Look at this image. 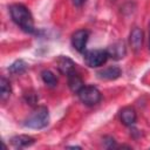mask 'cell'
I'll return each instance as SVG.
<instances>
[{
	"mask_svg": "<svg viewBox=\"0 0 150 150\" xmlns=\"http://www.w3.org/2000/svg\"><path fill=\"white\" fill-rule=\"evenodd\" d=\"M150 28V27H149ZM149 46H150V29H149Z\"/></svg>",
	"mask_w": 150,
	"mask_h": 150,
	"instance_id": "17",
	"label": "cell"
},
{
	"mask_svg": "<svg viewBox=\"0 0 150 150\" xmlns=\"http://www.w3.org/2000/svg\"><path fill=\"white\" fill-rule=\"evenodd\" d=\"M130 45L135 52H138L143 45V32L139 28H134L130 33Z\"/></svg>",
	"mask_w": 150,
	"mask_h": 150,
	"instance_id": "8",
	"label": "cell"
},
{
	"mask_svg": "<svg viewBox=\"0 0 150 150\" xmlns=\"http://www.w3.org/2000/svg\"><path fill=\"white\" fill-rule=\"evenodd\" d=\"M111 1H115V0H111Z\"/></svg>",
	"mask_w": 150,
	"mask_h": 150,
	"instance_id": "18",
	"label": "cell"
},
{
	"mask_svg": "<svg viewBox=\"0 0 150 150\" xmlns=\"http://www.w3.org/2000/svg\"><path fill=\"white\" fill-rule=\"evenodd\" d=\"M41 77H42V81L48 87H55L57 84V79L54 75V73L50 71V70H43L41 73Z\"/></svg>",
	"mask_w": 150,
	"mask_h": 150,
	"instance_id": "14",
	"label": "cell"
},
{
	"mask_svg": "<svg viewBox=\"0 0 150 150\" xmlns=\"http://www.w3.org/2000/svg\"><path fill=\"white\" fill-rule=\"evenodd\" d=\"M88 38H89V32H88V30H86V29H79V30H76V32L71 35V43H73V47H74L77 52L83 53L84 49H86V45H87Z\"/></svg>",
	"mask_w": 150,
	"mask_h": 150,
	"instance_id": "5",
	"label": "cell"
},
{
	"mask_svg": "<svg viewBox=\"0 0 150 150\" xmlns=\"http://www.w3.org/2000/svg\"><path fill=\"white\" fill-rule=\"evenodd\" d=\"M57 67H59V70L64 74V75H69L71 71L75 70V64L74 62L69 59V57H66V56H61L57 61Z\"/></svg>",
	"mask_w": 150,
	"mask_h": 150,
	"instance_id": "11",
	"label": "cell"
},
{
	"mask_svg": "<svg viewBox=\"0 0 150 150\" xmlns=\"http://www.w3.org/2000/svg\"><path fill=\"white\" fill-rule=\"evenodd\" d=\"M71 1H73V4H74L75 6L80 7V6H82V5L84 4V1H86V0H71Z\"/></svg>",
	"mask_w": 150,
	"mask_h": 150,
	"instance_id": "16",
	"label": "cell"
},
{
	"mask_svg": "<svg viewBox=\"0 0 150 150\" xmlns=\"http://www.w3.org/2000/svg\"><path fill=\"white\" fill-rule=\"evenodd\" d=\"M9 12H11V16H12L13 21L18 26H20L25 32H27V33L35 32L33 16L26 6H23L21 4H14L9 7Z\"/></svg>",
	"mask_w": 150,
	"mask_h": 150,
	"instance_id": "1",
	"label": "cell"
},
{
	"mask_svg": "<svg viewBox=\"0 0 150 150\" xmlns=\"http://www.w3.org/2000/svg\"><path fill=\"white\" fill-rule=\"evenodd\" d=\"M67 76H68V86H69L70 90L77 94V93L84 87L81 76H80L77 73H75V70L71 71V73H70L69 75H67Z\"/></svg>",
	"mask_w": 150,
	"mask_h": 150,
	"instance_id": "10",
	"label": "cell"
},
{
	"mask_svg": "<svg viewBox=\"0 0 150 150\" xmlns=\"http://www.w3.org/2000/svg\"><path fill=\"white\" fill-rule=\"evenodd\" d=\"M84 62L87 63V66L91 67V68H96V67H101L102 64L105 63V61L108 60L109 55L107 50L103 49H91V50H87L84 52Z\"/></svg>",
	"mask_w": 150,
	"mask_h": 150,
	"instance_id": "3",
	"label": "cell"
},
{
	"mask_svg": "<svg viewBox=\"0 0 150 150\" xmlns=\"http://www.w3.org/2000/svg\"><path fill=\"white\" fill-rule=\"evenodd\" d=\"M80 100L86 105H95L101 101V93L94 86H84L77 93Z\"/></svg>",
	"mask_w": 150,
	"mask_h": 150,
	"instance_id": "4",
	"label": "cell"
},
{
	"mask_svg": "<svg viewBox=\"0 0 150 150\" xmlns=\"http://www.w3.org/2000/svg\"><path fill=\"white\" fill-rule=\"evenodd\" d=\"M97 76L102 80H116L121 76V69L116 66H111L108 68H104L97 73Z\"/></svg>",
	"mask_w": 150,
	"mask_h": 150,
	"instance_id": "9",
	"label": "cell"
},
{
	"mask_svg": "<svg viewBox=\"0 0 150 150\" xmlns=\"http://www.w3.org/2000/svg\"><path fill=\"white\" fill-rule=\"evenodd\" d=\"M34 143V138L27 135H19L12 138V144L15 148H25V146H29Z\"/></svg>",
	"mask_w": 150,
	"mask_h": 150,
	"instance_id": "12",
	"label": "cell"
},
{
	"mask_svg": "<svg viewBox=\"0 0 150 150\" xmlns=\"http://www.w3.org/2000/svg\"><path fill=\"white\" fill-rule=\"evenodd\" d=\"M26 69H27V64H26V62L22 61V60L15 61V62L12 63L11 67H9V71H11L12 74H15V75H20V74L25 73Z\"/></svg>",
	"mask_w": 150,
	"mask_h": 150,
	"instance_id": "15",
	"label": "cell"
},
{
	"mask_svg": "<svg viewBox=\"0 0 150 150\" xmlns=\"http://www.w3.org/2000/svg\"><path fill=\"white\" fill-rule=\"evenodd\" d=\"M49 122V114L46 107H38L35 110L27 117L25 125L32 129H42Z\"/></svg>",
	"mask_w": 150,
	"mask_h": 150,
	"instance_id": "2",
	"label": "cell"
},
{
	"mask_svg": "<svg viewBox=\"0 0 150 150\" xmlns=\"http://www.w3.org/2000/svg\"><path fill=\"white\" fill-rule=\"evenodd\" d=\"M11 93H12L11 83L5 77H1V80H0V97H1V100L6 101L9 97Z\"/></svg>",
	"mask_w": 150,
	"mask_h": 150,
	"instance_id": "13",
	"label": "cell"
},
{
	"mask_svg": "<svg viewBox=\"0 0 150 150\" xmlns=\"http://www.w3.org/2000/svg\"><path fill=\"white\" fill-rule=\"evenodd\" d=\"M108 52V55L115 60H120L122 57H124L125 53H127V49H125V46L123 42L118 41V42H115L112 43L111 46H109V48L107 49Z\"/></svg>",
	"mask_w": 150,
	"mask_h": 150,
	"instance_id": "6",
	"label": "cell"
},
{
	"mask_svg": "<svg viewBox=\"0 0 150 150\" xmlns=\"http://www.w3.org/2000/svg\"><path fill=\"white\" fill-rule=\"evenodd\" d=\"M120 116H121V121H122V123H123L124 125H128V127L135 124V122H136V120H137L136 111H135L132 108H130V107H125V108H123V109L121 110Z\"/></svg>",
	"mask_w": 150,
	"mask_h": 150,
	"instance_id": "7",
	"label": "cell"
}]
</instances>
